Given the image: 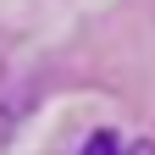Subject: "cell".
<instances>
[{
    "label": "cell",
    "mask_w": 155,
    "mask_h": 155,
    "mask_svg": "<svg viewBox=\"0 0 155 155\" xmlns=\"http://www.w3.org/2000/svg\"><path fill=\"white\" fill-rule=\"evenodd\" d=\"M78 150L83 155H100V150H127V139L116 127H94V133H83V139H78Z\"/></svg>",
    "instance_id": "1"
}]
</instances>
